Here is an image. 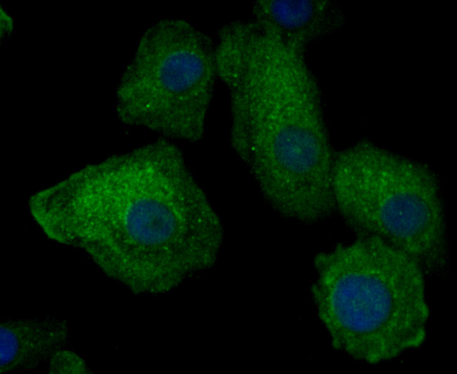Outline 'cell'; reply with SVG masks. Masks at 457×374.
Segmentation results:
<instances>
[{
  "label": "cell",
  "mask_w": 457,
  "mask_h": 374,
  "mask_svg": "<svg viewBox=\"0 0 457 374\" xmlns=\"http://www.w3.org/2000/svg\"><path fill=\"white\" fill-rule=\"evenodd\" d=\"M250 18L274 37L304 50L346 22L343 8L329 0H259Z\"/></svg>",
  "instance_id": "cell-6"
},
{
  "label": "cell",
  "mask_w": 457,
  "mask_h": 374,
  "mask_svg": "<svg viewBox=\"0 0 457 374\" xmlns=\"http://www.w3.org/2000/svg\"><path fill=\"white\" fill-rule=\"evenodd\" d=\"M222 82L230 97L231 146L267 204L305 224L331 216L335 152L305 55L264 43L235 60Z\"/></svg>",
  "instance_id": "cell-2"
},
{
  "label": "cell",
  "mask_w": 457,
  "mask_h": 374,
  "mask_svg": "<svg viewBox=\"0 0 457 374\" xmlns=\"http://www.w3.org/2000/svg\"><path fill=\"white\" fill-rule=\"evenodd\" d=\"M48 373H88L90 369L81 356L62 348L56 351L48 359Z\"/></svg>",
  "instance_id": "cell-8"
},
{
  "label": "cell",
  "mask_w": 457,
  "mask_h": 374,
  "mask_svg": "<svg viewBox=\"0 0 457 374\" xmlns=\"http://www.w3.org/2000/svg\"><path fill=\"white\" fill-rule=\"evenodd\" d=\"M0 327L1 373L36 367L69 338L67 324L54 317L7 319Z\"/></svg>",
  "instance_id": "cell-7"
},
{
  "label": "cell",
  "mask_w": 457,
  "mask_h": 374,
  "mask_svg": "<svg viewBox=\"0 0 457 374\" xmlns=\"http://www.w3.org/2000/svg\"><path fill=\"white\" fill-rule=\"evenodd\" d=\"M217 76L211 38L184 19H161L144 32L121 75L116 114L170 140L198 141Z\"/></svg>",
  "instance_id": "cell-5"
},
{
  "label": "cell",
  "mask_w": 457,
  "mask_h": 374,
  "mask_svg": "<svg viewBox=\"0 0 457 374\" xmlns=\"http://www.w3.org/2000/svg\"><path fill=\"white\" fill-rule=\"evenodd\" d=\"M332 170L335 210L357 237L400 250L425 275L448 274L445 202L430 165L362 139L335 152Z\"/></svg>",
  "instance_id": "cell-4"
},
{
  "label": "cell",
  "mask_w": 457,
  "mask_h": 374,
  "mask_svg": "<svg viewBox=\"0 0 457 374\" xmlns=\"http://www.w3.org/2000/svg\"><path fill=\"white\" fill-rule=\"evenodd\" d=\"M311 293L334 348L378 363L421 346L429 308L425 274L408 255L373 237H357L314 258Z\"/></svg>",
  "instance_id": "cell-3"
},
{
  "label": "cell",
  "mask_w": 457,
  "mask_h": 374,
  "mask_svg": "<svg viewBox=\"0 0 457 374\" xmlns=\"http://www.w3.org/2000/svg\"><path fill=\"white\" fill-rule=\"evenodd\" d=\"M29 207L49 238L137 293L168 292L208 269L222 241L219 217L168 139L77 170Z\"/></svg>",
  "instance_id": "cell-1"
}]
</instances>
